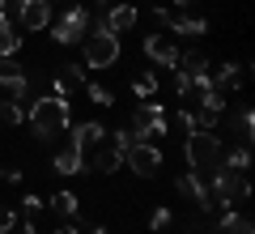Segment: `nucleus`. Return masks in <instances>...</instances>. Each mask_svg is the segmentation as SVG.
<instances>
[{
	"label": "nucleus",
	"mask_w": 255,
	"mask_h": 234,
	"mask_svg": "<svg viewBox=\"0 0 255 234\" xmlns=\"http://www.w3.org/2000/svg\"><path fill=\"white\" fill-rule=\"evenodd\" d=\"M21 234H38V230H34V222H26V230H21Z\"/></svg>",
	"instance_id": "e433bc0d"
},
{
	"label": "nucleus",
	"mask_w": 255,
	"mask_h": 234,
	"mask_svg": "<svg viewBox=\"0 0 255 234\" xmlns=\"http://www.w3.org/2000/svg\"><path fill=\"white\" fill-rule=\"evenodd\" d=\"M21 209H26V213H38V209H47V205L38 196H26V200H21Z\"/></svg>",
	"instance_id": "473e14b6"
},
{
	"label": "nucleus",
	"mask_w": 255,
	"mask_h": 234,
	"mask_svg": "<svg viewBox=\"0 0 255 234\" xmlns=\"http://www.w3.org/2000/svg\"><path fill=\"white\" fill-rule=\"evenodd\" d=\"M85 85V68L81 64H60V72L51 77V94H60V98H68L73 90H81Z\"/></svg>",
	"instance_id": "ddd939ff"
},
{
	"label": "nucleus",
	"mask_w": 255,
	"mask_h": 234,
	"mask_svg": "<svg viewBox=\"0 0 255 234\" xmlns=\"http://www.w3.org/2000/svg\"><path fill=\"white\" fill-rule=\"evenodd\" d=\"M145 55L157 64V68H179V51H174L162 34H149V38H145Z\"/></svg>",
	"instance_id": "4468645a"
},
{
	"label": "nucleus",
	"mask_w": 255,
	"mask_h": 234,
	"mask_svg": "<svg viewBox=\"0 0 255 234\" xmlns=\"http://www.w3.org/2000/svg\"><path fill=\"white\" fill-rule=\"evenodd\" d=\"M153 90H157V77H153V72H140V77H136V94H140V98H149Z\"/></svg>",
	"instance_id": "bb28decb"
},
{
	"label": "nucleus",
	"mask_w": 255,
	"mask_h": 234,
	"mask_svg": "<svg viewBox=\"0 0 255 234\" xmlns=\"http://www.w3.org/2000/svg\"><path fill=\"white\" fill-rule=\"evenodd\" d=\"M174 94H179V98H191V94H196L191 90V77L183 68H174Z\"/></svg>",
	"instance_id": "a878e982"
},
{
	"label": "nucleus",
	"mask_w": 255,
	"mask_h": 234,
	"mask_svg": "<svg viewBox=\"0 0 255 234\" xmlns=\"http://www.w3.org/2000/svg\"><path fill=\"white\" fill-rule=\"evenodd\" d=\"M179 124H183V132H196V111L183 107V111H179Z\"/></svg>",
	"instance_id": "7c9ffc66"
},
{
	"label": "nucleus",
	"mask_w": 255,
	"mask_h": 234,
	"mask_svg": "<svg viewBox=\"0 0 255 234\" xmlns=\"http://www.w3.org/2000/svg\"><path fill=\"white\" fill-rule=\"evenodd\" d=\"M26 85H30V77H26V68H17L13 64V55L9 60H0V90H4V98H26Z\"/></svg>",
	"instance_id": "9d476101"
},
{
	"label": "nucleus",
	"mask_w": 255,
	"mask_h": 234,
	"mask_svg": "<svg viewBox=\"0 0 255 234\" xmlns=\"http://www.w3.org/2000/svg\"><path fill=\"white\" fill-rule=\"evenodd\" d=\"M209 81L217 85L221 94H226V90H238V85L247 81V64H221V68H217V77H209Z\"/></svg>",
	"instance_id": "dca6fc26"
},
{
	"label": "nucleus",
	"mask_w": 255,
	"mask_h": 234,
	"mask_svg": "<svg viewBox=\"0 0 255 234\" xmlns=\"http://www.w3.org/2000/svg\"><path fill=\"white\" fill-rule=\"evenodd\" d=\"M55 171H60V175H81L85 171V162H81V153H77V149H64V153H55Z\"/></svg>",
	"instance_id": "aec40b11"
},
{
	"label": "nucleus",
	"mask_w": 255,
	"mask_h": 234,
	"mask_svg": "<svg viewBox=\"0 0 255 234\" xmlns=\"http://www.w3.org/2000/svg\"><path fill=\"white\" fill-rule=\"evenodd\" d=\"M174 188H179V196H187L191 205L200 209V213H209V209H213V192L200 183V175H179V179H174Z\"/></svg>",
	"instance_id": "9b49d317"
},
{
	"label": "nucleus",
	"mask_w": 255,
	"mask_h": 234,
	"mask_svg": "<svg viewBox=\"0 0 255 234\" xmlns=\"http://www.w3.org/2000/svg\"><path fill=\"white\" fill-rule=\"evenodd\" d=\"M85 68H111L119 60V34H111L107 21H90V34L81 38Z\"/></svg>",
	"instance_id": "7ed1b4c3"
},
{
	"label": "nucleus",
	"mask_w": 255,
	"mask_h": 234,
	"mask_svg": "<svg viewBox=\"0 0 255 234\" xmlns=\"http://www.w3.org/2000/svg\"><path fill=\"white\" fill-rule=\"evenodd\" d=\"M124 162H128V171H136L140 179H153V175L162 171V149H157L153 141H132L124 149Z\"/></svg>",
	"instance_id": "0eeeda50"
},
{
	"label": "nucleus",
	"mask_w": 255,
	"mask_h": 234,
	"mask_svg": "<svg viewBox=\"0 0 255 234\" xmlns=\"http://www.w3.org/2000/svg\"><path fill=\"white\" fill-rule=\"evenodd\" d=\"M90 234H111V230H107V226H94V230H90Z\"/></svg>",
	"instance_id": "c9c22d12"
},
{
	"label": "nucleus",
	"mask_w": 255,
	"mask_h": 234,
	"mask_svg": "<svg viewBox=\"0 0 255 234\" xmlns=\"http://www.w3.org/2000/svg\"><path fill=\"white\" fill-rule=\"evenodd\" d=\"M200 0H174V9H196Z\"/></svg>",
	"instance_id": "f704fd0d"
},
{
	"label": "nucleus",
	"mask_w": 255,
	"mask_h": 234,
	"mask_svg": "<svg viewBox=\"0 0 255 234\" xmlns=\"http://www.w3.org/2000/svg\"><path fill=\"white\" fill-rule=\"evenodd\" d=\"M17 9H21V0H0V17L4 21H17Z\"/></svg>",
	"instance_id": "c756f323"
},
{
	"label": "nucleus",
	"mask_w": 255,
	"mask_h": 234,
	"mask_svg": "<svg viewBox=\"0 0 255 234\" xmlns=\"http://www.w3.org/2000/svg\"><path fill=\"white\" fill-rule=\"evenodd\" d=\"M166 226H170V209H153V217H149V230H153V234H162Z\"/></svg>",
	"instance_id": "cd10ccee"
},
{
	"label": "nucleus",
	"mask_w": 255,
	"mask_h": 234,
	"mask_svg": "<svg viewBox=\"0 0 255 234\" xmlns=\"http://www.w3.org/2000/svg\"><path fill=\"white\" fill-rule=\"evenodd\" d=\"M51 209H55V213H64V217H77V196H73V192H55Z\"/></svg>",
	"instance_id": "b1692460"
},
{
	"label": "nucleus",
	"mask_w": 255,
	"mask_h": 234,
	"mask_svg": "<svg viewBox=\"0 0 255 234\" xmlns=\"http://www.w3.org/2000/svg\"><path fill=\"white\" fill-rule=\"evenodd\" d=\"M60 4H73V0H60Z\"/></svg>",
	"instance_id": "4c0bfd02"
},
{
	"label": "nucleus",
	"mask_w": 255,
	"mask_h": 234,
	"mask_svg": "<svg viewBox=\"0 0 255 234\" xmlns=\"http://www.w3.org/2000/svg\"><path fill=\"white\" fill-rule=\"evenodd\" d=\"M217 234H255V226H251V217H243V213H234V209H226V217L217 222Z\"/></svg>",
	"instance_id": "a211bd4d"
},
{
	"label": "nucleus",
	"mask_w": 255,
	"mask_h": 234,
	"mask_svg": "<svg viewBox=\"0 0 255 234\" xmlns=\"http://www.w3.org/2000/svg\"><path fill=\"white\" fill-rule=\"evenodd\" d=\"M221 153H226V145L217 141L213 132H204V128H196V132H187V145H183V158H187L191 175H213L221 166Z\"/></svg>",
	"instance_id": "f03ea898"
},
{
	"label": "nucleus",
	"mask_w": 255,
	"mask_h": 234,
	"mask_svg": "<svg viewBox=\"0 0 255 234\" xmlns=\"http://www.w3.org/2000/svg\"><path fill=\"white\" fill-rule=\"evenodd\" d=\"M221 166H226V171H243V175H247V166H251V153H247V145H238V149L221 153Z\"/></svg>",
	"instance_id": "412c9836"
},
{
	"label": "nucleus",
	"mask_w": 255,
	"mask_h": 234,
	"mask_svg": "<svg viewBox=\"0 0 255 234\" xmlns=\"http://www.w3.org/2000/svg\"><path fill=\"white\" fill-rule=\"evenodd\" d=\"M102 141H107V128L90 119V124H77L73 128V145H68V149H77V153H81V162H90V153L98 149Z\"/></svg>",
	"instance_id": "1a4fd4ad"
},
{
	"label": "nucleus",
	"mask_w": 255,
	"mask_h": 234,
	"mask_svg": "<svg viewBox=\"0 0 255 234\" xmlns=\"http://www.w3.org/2000/svg\"><path fill=\"white\" fill-rule=\"evenodd\" d=\"M30 128H34V136H60L64 128L73 124V107H68V98H60V94H43V98L30 102Z\"/></svg>",
	"instance_id": "f257e3e1"
},
{
	"label": "nucleus",
	"mask_w": 255,
	"mask_h": 234,
	"mask_svg": "<svg viewBox=\"0 0 255 234\" xmlns=\"http://www.w3.org/2000/svg\"><path fill=\"white\" fill-rule=\"evenodd\" d=\"M251 196V183H247L243 171H226V166H217L213 171V205H243V200Z\"/></svg>",
	"instance_id": "20e7f679"
},
{
	"label": "nucleus",
	"mask_w": 255,
	"mask_h": 234,
	"mask_svg": "<svg viewBox=\"0 0 255 234\" xmlns=\"http://www.w3.org/2000/svg\"><path fill=\"white\" fill-rule=\"evenodd\" d=\"M234 128H238V141H243V145H251V132H255V115H251V107H243V111H238Z\"/></svg>",
	"instance_id": "5701e85b"
},
{
	"label": "nucleus",
	"mask_w": 255,
	"mask_h": 234,
	"mask_svg": "<svg viewBox=\"0 0 255 234\" xmlns=\"http://www.w3.org/2000/svg\"><path fill=\"white\" fill-rule=\"evenodd\" d=\"M90 21H94V17H90L85 4H68L64 17L51 26V38H55V43H64V47H68V43H81V38L90 34Z\"/></svg>",
	"instance_id": "39448f33"
},
{
	"label": "nucleus",
	"mask_w": 255,
	"mask_h": 234,
	"mask_svg": "<svg viewBox=\"0 0 255 234\" xmlns=\"http://www.w3.org/2000/svg\"><path fill=\"white\" fill-rule=\"evenodd\" d=\"M136 26V9L132 4H115V9L107 13V30L111 34H124V30H132Z\"/></svg>",
	"instance_id": "f3484780"
},
{
	"label": "nucleus",
	"mask_w": 255,
	"mask_h": 234,
	"mask_svg": "<svg viewBox=\"0 0 255 234\" xmlns=\"http://www.w3.org/2000/svg\"><path fill=\"white\" fill-rule=\"evenodd\" d=\"M26 119V107L17 98H0V124H21Z\"/></svg>",
	"instance_id": "4be33fe9"
},
{
	"label": "nucleus",
	"mask_w": 255,
	"mask_h": 234,
	"mask_svg": "<svg viewBox=\"0 0 255 234\" xmlns=\"http://www.w3.org/2000/svg\"><path fill=\"white\" fill-rule=\"evenodd\" d=\"M157 21H162V26H170L174 34H187V38H200L204 30H209V21L204 17H191V13H170V9H162V4H157Z\"/></svg>",
	"instance_id": "6e6552de"
},
{
	"label": "nucleus",
	"mask_w": 255,
	"mask_h": 234,
	"mask_svg": "<svg viewBox=\"0 0 255 234\" xmlns=\"http://www.w3.org/2000/svg\"><path fill=\"white\" fill-rule=\"evenodd\" d=\"M55 234H77V222H68V226H55Z\"/></svg>",
	"instance_id": "72a5a7b5"
},
{
	"label": "nucleus",
	"mask_w": 255,
	"mask_h": 234,
	"mask_svg": "<svg viewBox=\"0 0 255 234\" xmlns=\"http://www.w3.org/2000/svg\"><path fill=\"white\" fill-rule=\"evenodd\" d=\"M17 47H21V34L13 30V21H4V17H0V60L17 55Z\"/></svg>",
	"instance_id": "6ab92c4d"
},
{
	"label": "nucleus",
	"mask_w": 255,
	"mask_h": 234,
	"mask_svg": "<svg viewBox=\"0 0 255 234\" xmlns=\"http://www.w3.org/2000/svg\"><path fill=\"white\" fill-rule=\"evenodd\" d=\"M119 162H124V153H119L115 145H98V149L90 153L85 171H119Z\"/></svg>",
	"instance_id": "2eb2a0df"
},
{
	"label": "nucleus",
	"mask_w": 255,
	"mask_h": 234,
	"mask_svg": "<svg viewBox=\"0 0 255 234\" xmlns=\"http://www.w3.org/2000/svg\"><path fill=\"white\" fill-rule=\"evenodd\" d=\"M132 141H136V136L128 132V128H124V132H115V149H119V153H124V149H128V145H132Z\"/></svg>",
	"instance_id": "2f4dec72"
},
{
	"label": "nucleus",
	"mask_w": 255,
	"mask_h": 234,
	"mask_svg": "<svg viewBox=\"0 0 255 234\" xmlns=\"http://www.w3.org/2000/svg\"><path fill=\"white\" fill-rule=\"evenodd\" d=\"M13 226H17V213H13L9 205H0V234H9Z\"/></svg>",
	"instance_id": "c85d7f7f"
},
{
	"label": "nucleus",
	"mask_w": 255,
	"mask_h": 234,
	"mask_svg": "<svg viewBox=\"0 0 255 234\" xmlns=\"http://www.w3.org/2000/svg\"><path fill=\"white\" fill-rule=\"evenodd\" d=\"M166 111L162 102H140L136 111H132V136L136 141H153V136H166Z\"/></svg>",
	"instance_id": "423d86ee"
},
{
	"label": "nucleus",
	"mask_w": 255,
	"mask_h": 234,
	"mask_svg": "<svg viewBox=\"0 0 255 234\" xmlns=\"http://www.w3.org/2000/svg\"><path fill=\"white\" fill-rule=\"evenodd\" d=\"M85 94H90V102H98V107H115V94L107 90V85H85Z\"/></svg>",
	"instance_id": "393cba45"
},
{
	"label": "nucleus",
	"mask_w": 255,
	"mask_h": 234,
	"mask_svg": "<svg viewBox=\"0 0 255 234\" xmlns=\"http://www.w3.org/2000/svg\"><path fill=\"white\" fill-rule=\"evenodd\" d=\"M17 21H21L26 30H43V26H51V0H21Z\"/></svg>",
	"instance_id": "f8f14e48"
}]
</instances>
